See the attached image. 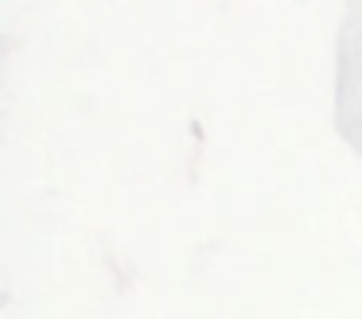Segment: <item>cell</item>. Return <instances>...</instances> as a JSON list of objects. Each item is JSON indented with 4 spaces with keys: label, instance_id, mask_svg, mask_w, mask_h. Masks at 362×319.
<instances>
[{
    "label": "cell",
    "instance_id": "cell-1",
    "mask_svg": "<svg viewBox=\"0 0 362 319\" xmlns=\"http://www.w3.org/2000/svg\"><path fill=\"white\" fill-rule=\"evenodd\" d=\"M331 121L346 148L362 160V0L346 4L335 31L331 70Z\"/></svg>",
    "mask_w": 362,
    "mask_h": 319
}]
</instances>
